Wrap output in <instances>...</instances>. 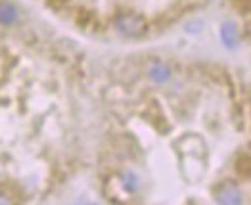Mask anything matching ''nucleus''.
Here are the masks:
<instances>
[{
    "instance_id": "nucleus-1",
    "label": "nucleus",
    "mask_w": 251,
    "mask_h": 205,
    "mask_svg": "<svg viewBox=\"0 0 251 205\" xmlns=\"http://www.w3.org/2000/svg\"><path fill=\"white\" fill-rule=\"evenodd\" d=\"M115 23H117V29L126 37H138L146 29V20L138 14H121L117 16Z\"/></svg>"
},
{
    "instance_id": "nucleus-2",
    "label": "nucleus",
    "mask_w": 251,
    "mask_h": 205,
    "mask_svg": "<svg viewBox=\"0 0 251 205\" xmlns=\"http://www.w3.org/2000/svg\"><path fill=\"white\" fill-rule=\"evenodd\" d=\"M217 202H219V204H225V205L240 204V202H242L240 190L232 184H225L221 190H219V194H217Z\"/></svg>"
},
{
    "instance_id": "nucleus-3",
    "label": "nucleus",
    "mask_w": 251,
    "mask_h": 205,
    "mask_svg": "<svg viewBox=\"0 0 251 205\" xmlns=\"http://www.w3.org/2000/svg\"><path fill=\"white\" fill-rule=\"evenodd\" d=\"M221 39H223L226 48H234V46H236V42H238V29H236L234 23L226 21V23L221 27Z\"/></svg>"
},
{
    "instance_id": "nucleus-4",
    "label": "nucleus",
    "mask_w": 251,
    "mask_h": 205,
    "mask_svg": "<svg viewBox=\"0 0 251 205\" xmlns=\"http://www.w3.org/2000/svg\"><path fill=\"white\" fill-rule=\"evenodd\" d=\"M150 77L155 82H167L169 77H171V71L165 63H153L150 67Z\"/></svg>"
},
{
    "instance_id": "nucleus-5",
    "label": "nucleus",
    "mask_w": 251,
    "mask_h": 205,
    "mask_svg": "<svg viewBox=\"0 0 251 205\" xmlns=\"http://www.w3.org/2000/svg\"><path fill=\"white\" fill-rule=\"evenodd\" d=\"M18 18H20V14L12 4H0V23L12 25L18 21Z\"/></svg>"
},
{
    "instance_id": "nucleus-6",
    "label": "nucleus",
    "mask_w": 251,
    "mask_h": 205,
    "mask_svg": "<svg viewBox=\"0 0 251 205\" xmlns=\"http://www.w3.org/2000/svg\"><path fill=\"white\" fill-rule=\"evenodd\" d=\"M123 180H125V188L130 190V192H134V190L138 188V182H136V177H134V175H128V173H126L125 177H123Z\"/></svg>"
},
{
    "instance_id": "nucleus-7",
    "label": "nucleus",
    "mask_w": 251,
    "mask_h": 205,
    "mask_svg": "<svg viewBox=\"0 0 251 205\" xmlns=\"http://www.w3.org/2000/svg\"><path fill=\"white\" fill-rule=\"evenodd\" d=\"M0 204H4V205H8V204H12V200L6 196V194H0Z\"/></svg>"
}]
</instances>
